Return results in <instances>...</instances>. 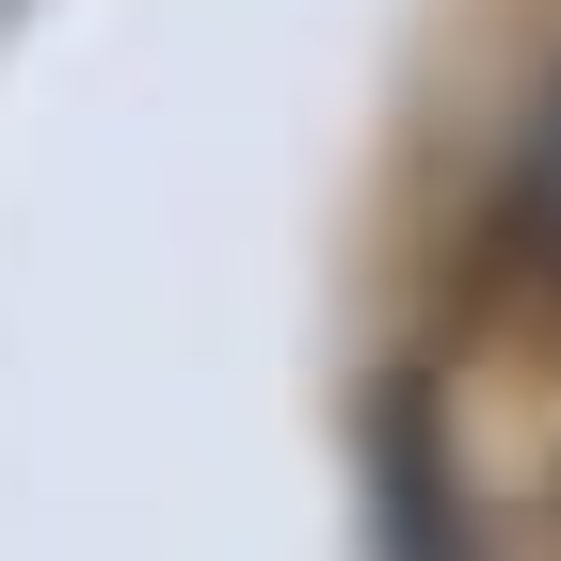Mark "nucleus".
<instances>
[{
    "mask_svg": "<svg viewBox=\"0 0 561 561\" xmlns=\"http://www.w3.org/2000/svg\"><path fill=\"white\" fill-rule=\"evenodd\" d=\"M497 241H514V257H529V273L561 289V65L529 81L514 145H497Z\"/></svg>",
    "mask_w": 561,
    "mask_h": 561,
    "instance_id": "obj_1",
    "label": "nucleus"
}]
</instances>
